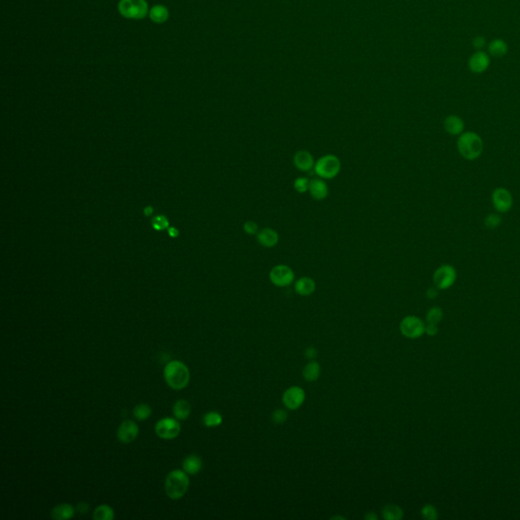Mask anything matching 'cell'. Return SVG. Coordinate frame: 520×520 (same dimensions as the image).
I'll return each instance as SVG.
<instances>
[{
	"mask_svg": "<svg viewBox=\"0 0 520 520\" xmlns=\"http://www.w3.org/2000/svg\"><path fill=\"white\" fill-rule=\"evenodd\" d=\"M457 148L463 159L474 161L478 159L484 150L482 137L473 131L462 132L457 139Z\"/></svg>",
	"mask_w": 520,
	"mask_h": 520,
	"instance_id": "1",
	"label": "cell"
},
{
	"mask_svg": "<svg viewBox=\"0 0 520 520\" xmlns=\"http://www.w3.org/2000/svg\"><path fill=\"white\" fill-rule=\"evenodd\" d=\"M164 377L171 388L181 390L188 385L190 373L185 364L180 361H172L165 367Z\"/></svg>",
	"mask_w": 520,
	"mask_h": 520,
	"instance_id": "2",
	"label": "cell"
},
{
	"mask_svg": "<svg viewBox=\"0 0 520 520\" xmlns=\"http://www.w3.org/2000/svg\"><path fill=\"white\" fill-rule=\"evenodd\" d=\"M189 487V478L185 471L175 469L171 471L166 478L165 489L169 498L177 500L182 498Z\"/></svg>",
	"mask_w": 520,
	"mask_h": 520,
	"instance_id": "3",
	"label": "cell"
},
{
	"mask_svg": "<svg viewBox=\"0 0 520 520\" xmlns=\"http://www.w3.org/2000/svg\"><path fill=\"white\" fill-rule=\"evenodd\" d=\"M341 163L335 155H325L315 162V174L322 179H333L340 172Z\"/></svg>",
	"mask_w": 520,
	"mask_h": 520,
	"instance_id": "4",
	"label": "cell"
},
{
	"mask_svg": "<svg viewBox=\"0 0 520 520\" xmlns=\"http://www.w3.org/2000/svg\"><path fill=\"white\" fill-rule=\"evenodd\" d=\"M118 9L122 16L130 19H141L148 13L145 0H120Z\"/></svg>",
	"mask_w": 520,
	"mask_h": 520,
	"instance_id": "5",
	"label": "cell"
},
{
	"mask_svg": "<svg viewBox=\"0 0 520 520\" xmlns=\"http://www.w3.org/2000/svg\"><path fill=\"white\" fill-rule=\"evenodd\" d=\"M456 278V269L450 264H442L433 274V283L438 290H447L455 284Z\"/></svg>",
	"mask_w": 520,
	"mask_h": 520,
	"instance_id": "6",
	"label": "cell"
},
{
	"mask_svg": "<svg viewBox=\"0 0 520 520\" xmlns=\"http://www.w3.org/2000/svg\"><path fill=\"white\" fill-rule=\"evenodd\" d=\"M269 280L275 287L285 288L294 283L295 272L289 265L276 264L269 271Z\"/></svg>",
	"mask_w": 520,
	"mask_h": 520,
	"instance_id": "7",
	"label": "cell"
},
{
	"mask_svg": "<svg viewBox=\"0 0 520 520\" xmlns=\"http://www.w3.org/2000/svg\"><path fill=\"white\" fill-rule=\"evenodd\" d=\"M400 332L408 338H418L426 330L425 323L417 316H406L399 324Z\"/></svg>",
	"mask_w": 520,
	"mask_h": 520,
	"instance_id": "8",
	"label": "cell"
},
{
	"mask_svg": "<svg viewBox=\"0 0 520 520\" xmlns=\"http://www.w3.org/2000/svg\"><path fill=\"white\" fill-rule=\"evenodd\" d=\"M180 424L172 418H165L160 420L155 427L157 435L160 438L166 440L176 438L180 434Z\"/></svg>",
	"mask_w": 520,
	"mask_h": 520,
	"instance_id": "9",
	"label": "cell"
},
{
	"mask_svg": "<svg viewBox=\"0 0 520 520\" xmlns=\"http://www.w3.org/2000/svg\"><path fill=\"white\" fill-rule=\"evenodd\" d=\"M492 202L498 212H507L513 205L512 194L504 187L496 188L492 193Z\"/></svg>",
	"mask_w": 520,
	"mask_h": 520,
	"instance_id": "10",
	"label": "cell"
},
{
	"mask_svg": "<svg viewBox=\"0 0 520 520\" xmlns=\"http://www.w3.org/2000/svg\"><path fill=\"white\" fill-rule=\"evenodd\" d=\"M305 391L301 387L292 386L285 391L283 401L289 409H297L305 401Z\"/></svg>",
	"mask_w": 520,
	"mask_h": 520,
	"instance_id": "11",
	"label": "cell"
},
{
	"mask_svg": "<svg viewBox=\"0 0 520 520\" xmlns=\"http://www.w3.org/2000/svg\"><path fill=\"white\" fill-rule=\"evenodd\" d=\"M490 57L488 53L479 50L470 56L468 59V68L473 73H483L490 66Z\"/></svg>",
	"mask_w": 520,
	"mask_h": 520,
	"instance_id": "12",
	"label": "cell"
},
{
	"mask_svg": "<svg viewBox=\"0 0 520 520\" xmlns=\"http://www.w3.org/2000/svg\"><path fill=\"white\" fill-rule=\"evenodd\" d=\"M293 163L296 169L301 172H310L314 170L315 161L313 155L308 150H298L294 155Z\"/></svg>",
	"mask_w": 520,
	"mask_h": 520,
	"instance_id": "13",
	"label": "cell"
},
{
	"mask_svg": "<svg viewBox=\"0 0 520 520\" xmlns=\"http://www.w3.org/2000/svg\"><path fill=\"white\" fill-rule=\"evenodd\" d=\"M138 435V426L133 421L123 422L117 432L119 441L123 443H130L135 440Z\"/></svg>",
	"mask_w": 520,
	"mask_h": 520,
	"instance_id": "14",
	"label": "cell"
},
{
	"mask_svg": "<svg viewBox=\"0 0 520 520\" xmlns=\"http://www.w3.org/2000/svg\"><path fill=\"white\" fill-rule=\"evenodd\" d=\"M257 242L264 248H273L279 242V235L272 228H264L259 230L256 235Z\"/></svg>",
	"mask_w": 520,
	"mask_h": 520,
	"instance_id": "15",
	"label": "cell"
},
{
	"mask_svg": "<svg viewBox=\"0 0 520 520\" xmlns=\"http://www.w3.org/2000/svg\"><path fill=\"white\" fill-rule=\"evenodd\" d=\"M311 196L315 200H324L328 196L329 187L322 178H314L310 180L309 191Z\"/></svg>",
	"mask_w": 520,
	"mask_h": 520,
	"instance_id": "16",
	"label": "cell"
},
{
	"mask_svg": "<svg viewBox=\"0 0 520 520\" xmlns=\"http://www.w3.org/2000/svg\"><path fill=\"white\" fill-rule=\"evenodd\" d=\"M444 129L450 135H460L464 130V122L456 115H449L444 120Z\"/></svg>",
	"mask_w": 520,
	"mask_h": 520,
	"instance_id": "17",
	"label": "cell"
},
{
	"mask_svg": "<svg viewBox=\"0 0 520 520\" xmlns=\"http://www.w3.org/2000/svg\"><path fill=\"white\" fill-rule=\"evenodd\" d=\"M316 290L315 280L309 276H302L295 283V291L300 296H310Z\"/></svg>",
	"mask_w": 520,
	"mask_h": 520,
	"instance_id": "18",
	"label": "cell"
},
{
	"mask_svg": "<svg viewBox=\"0 0 520 520\" xmlns=\"http://www.w3.org/2000/svg\"><path fill=\"white\" fill-rule=\"evenodd\" d=\"M488 51L494 57H503L508 52V45L502 39H495L489 43Z\"/></svg>",
	"mask_w": 520,
	"mask_h": 520,
	"instance_id": "19",
	"label": "cell"
},
{
	"mask_svg": "<svg viewBox=\"0 0 520 520\" xmlns=\"http://www.w3.org/2000/svg\"><path fill=\"white\" fill-rule=\"evenodd\" d=\"M202 467L201 459L196 455H190L183 461V469L188 474H196Z\"/></svg>",
	"mask_w": 520,
	"mask_h": 520,
	"instance_id": "20",
	"label": "cell"
},
{
	"mask_svg": "<svg viewBox=\"0 0 520 520\" xmlns=\"http://www.w3.org/2000/svg\"><path fill=\"white\" fill-rule=\"evenodd\" d=\"M148 13L150 19L157 24H163L169 18V10L166 6L162 4H158L154 7H151Z\"/></svg>",
	"mask_w": 520,
	"mask_h": 520,
	"instance_id": "21",
	"label": "cell"
},
{
	"mask_svg": "<svg viewBox=\"0 0 520 520\" xmlns=\"http://www.w3.org/2000/svg\"><path fill=\"white\" fill-rule=\"evenodd\" d=\"M74 509L69 504H60L51 511V516L54 519L62 520V519H69L73 516Z\"/></svg>",
	"mask_w": 520,
	"mask_h": 520,
	"instance_id": "22",
	"label": "cell"
},
{
	"mask_svg": "<svg viewBox=\"0 0 520 520\" xmlns=\"http://www.w3.org/2000/svg\"><path fill=\"white\" fill-rule=\"evenodd\" d=\"M190 411H191L190 403L184 399L178 400L174 404V407H173V413H174L175 417L178 420H186L190 415Z\"/></svg>",
	"mask_w": 520,
	"mask_h": 520,
	"instance_id": "23",
	"label": "cell"
},
{
	"mask_svg": "<svg viewBox=\"0 0 520 520\" xmlns=\"http://www.w3.org/2000/svg\"><path fill=\"white\" fill-rule=\"evenodd\" d=\"M320 375V366L317 362H310L303 370V376L307 381H315Z\"/></svg>",
	"mask_w": 520,
	"mask_h": 520,
	"instance_id": "24",
	"label": "cell"
},
{
	"mask_svg": "<svg viewBox=\"0 0 520 520\" xmlns=\"http://www.w3.org/2000/svg\"><path fill=\"white\" fill-rule=\"evenodd\" d=\"M382 513H383L384 519H387V520H399L403 516L402 510L398 506L393 505V504L386 505L383 508Z\"/></svg>",
	"mask_w": 520,
	"mask_h": 520,
	"instance_id": "25",
	"label": "cell"
},
{
	"mask_svg": "<svg viewBox=\"0 0 520 520\" xmlns=\"http://www.w3.org/2000/svg\"><path fill=\"white\" fill-rule=\"evenodd\" d=\"M94 518L97 520H112L114 518L113 509L108 505H101L94 511Z\"/></svg>",
	"mask_w": 520,
	"mask_h": 520,
	"instance_id": "26",
	"label": "cell"
},
{
	"mask_svg": "<svg viewBox=\"0 0 520 520\" xmlns=\"http://www.w3.org/2000/svg\"><path fill=\"white\" fill-rule=\"evenodd\" d=\"M151 415V408L148 404H138L133 409V416L138 421H144Z\"/></svg>",
	"mask_w": 520,
	"mask_h": 520,
	"instance_id": "27",
	"label": "cell"
},
{
	"mask_svg": "<svg viewBox=\"0 0 520 520\" xmlns=\"http://www.w3.org/2000/svg\"><path fill=\"white\" fill-rule=\"evenodd\" d=\"M222 422L223 418L218 411H209L203 417V423L206 427H218Z\"/></svg>",
	"mask_w": 520,
	"mask_h": 520,
	"instance_id": "28",
	"label": "cell"
},
{
	"mask_svg": "<svg viewBox=\"0 0 520 520\" xmlns=\"http://www.w3.org/2000/svg\"><path fill=\"white\" fill-rule=\"evenodd\" d=\"M427 322L428 324H435L439 323L442 320L443 317V311L439 307H433L431 308L427 313Z\"/></svg>",
	"mask_w": 520,
	"mask_h": 520,
	"instance_id": "29",
	"label": "cell"
},
{
	"mask_svg": "<svg viewBox=\"0 0 520 520\" xmlns=\"http://www.w3.org/2000/svg\"><path fill=\"white\" fill-rule=\"evenodd\" d=\"M309 185L310 180L307 177H298L294 181V189L301 194L309 191Z\"/></svg>",
	"mask_w": 520,
	"mask_h": 520,
	"instance_id": "30",
	"label": "cell"
},
{
	"mask_svg": "<svg viewBox=\"0 0 520 520\" xmlns=\"http://www.w3.org/2000/svg\"><path fill=\"white\" fill-rule=\"evenodd\" d=\"M501 222H502V218L501 216L498 214V213H490L489 215L486 216L485 219V226L488 228V229H496L499 227L501 225Z\"/></svg>",
	"mask_w": 520,
	"mask_h": 520,
	"instance_id": "31",
	"label": "cell"
},
{
	"mask_svg": "<svg viewBox=\"0 0 520 520\" xmlns=\"http://www.w3.org/2000/svg\"><path fill=\"white\" fill-rule=\"evenodd\" d=\"M422 515H423L424 518L429 519V520H435L438 517V513H437L436 508L434 506L430 505V504H428V505L423 507Z\"/></svg>",
	"mask_w": 520,
	"mask_h": 520,
	"instance_id": "32",
	"label": "cell"
},
{
	"mask_svg": "<svg viewBox=\"0 0 520 520\" xmlns=\"http://www.w3.org/2000/svg\"><path fill=\"white\" fill-rule=\"evenodd\" d=\"M243 230L247 235H250V236H254V235L256 236L257 233L259 232L258 225L254 221L245 222L243 225Z\"/></svg>",
	"mask_w": 520,
	"mask_h": 520,
	"instance_id": "33",
	"label": "cell"
},
{
	"mask_svg": "<svg viewBox=\"0 0 520 520\" xmlns=\"http://www.w3.org/2000/svg\"><path fill=\"white\" fill-rule=\"evenodd\" d=\"M288 419L287 411L284 409H276L272 414V420L276 424H284Z\"/></svg>",
	"mask_w": 520,
	"mask_h": 520,
	"instance_id": "34",
	"label": "cell"
},
{
	"mask_svg": "<svg viewBox=\"0 0 520 520\" xmlns=\"http://www.w3.org/2000/svg\"><path fill=\"white\" fill-rule=\"evenodd\" d=\"M472 45L475 49L478 50H482L486 45H487V42H486V39L482 36H476L475 38H473L472 40Z\"/></svg>",
	"mask_w": 520,
	"mask_h": 520,
	"instance_id": "35",
	"label": "cell"
},
{
	"mask_svg": "<svg viewBox=\"0 0 520 520\" xmlns=\"http://www.w3.org/2000/svg\"><path fill=\"white\" fill-rule=\"evenodd\" d=\"M167 226H168V222L164 218V216H158V218H156V220L154 221V227L157 230H162V229L166 228Z\"/></svg>",
	"mask_w": 520,
	"mask_h": 520,
	"instance_id": "36",
	"label": "cell"
},
{
	"mask_svg": "<svg viewBox=\"0 0 520 520\" xmlns=\"http://www.w3.org/2000/svg\"><path fill=\"white\" fill-rule=\"evenodd\" d=\"M89 509H90L89 504H88V503H84V502H82V503H78L77 506H76V511H77L78 513H80V514H84V513H86V512H88Z\"/></svg>",
	"mask_w": 520,
	"mask_h": 520,
	"instance_id": "37",
	"label": "cell"
},
{
	"mask_svg": "<svg viewBox=\"0 0 520 520\" xmlns=\"http://www.w3.org/2000/svg\"><path fill=\"white\" fill-rule=\"evenodd\" d=\"M429 335H435L438 331V328L435 324H428L426 326V330H425Z\"/></svg>",
	"mask_w": 520,
	"mask_h": 520,
	"instance_id": "38",
	"label": "cell"
},
{
	"mask_svg": "<svg viewBox=\"0 0 520 520\" xmlns=\"http://www.w3.org/2000/svg\"><path fill=\"white\" fill-rule=\"evenodd\" d=\"M437 290L438 289L436 287L435 288H429L428 291H427V297L429 299H435L437 297V295H438Z\"/></svg>",
	"mask_w": 520,
	"mask_h": 520,
	"instance_id": "39",
	"label": "cell"
},
{
	"mask_svg": "<svg viewBox=\"0 0 520 520\" xmlns=\"http://www.w3.org/2000/svg\"><path fill=\"white\" fill-rule=\"evenodd\" d=\"M305 354H306V357L308 359H314L316 357V355H317V352H316V350L314 348H308L306 350Z\"/></svg>",
	"mask_w": 520,
	"mask_h": 520,
	"instance_id": "40",
	"label": "cell"
},
{
	"mask_svg": "<svg viewBox=\"0 0 520 520\" xmlns=\"http://www.w3.org/2000/svg\"><path fill=\"white\" fill-rule=\"evenodd\" d=\"M366 519H373V520H375L376 519V515L374 513H370V514L366 515Z\"/></svg>",
	"mask_w": 520,
	"mask_h": 520,
	"instance_id": "41",
	"label": "cell"
},
{
	"mask_svg": "<svg viewBox=\"0 0 520 520\" xmlns=\"http://www.w3.org/2000/svg\"><path fill=\"white\" fill-rule=\"evenodd\" d=\"M170 235H172V236H176V235H177L176 230H175V229H170Z\"/></svg>",
	"mask_w": 520,
	"mask_h": 520,
	"instance_id": "42",
	"label": "cell"
}]
</instances>
